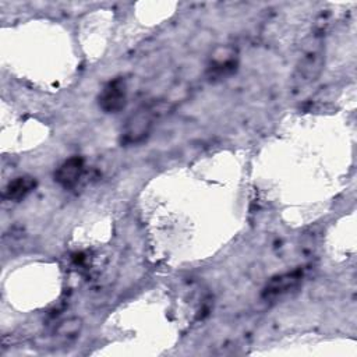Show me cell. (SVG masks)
<instances>
[{
  "mask_svg": "<svg viewBox=\"0 0 357 357\" xmlns=\"http://www.w3.org/2000/svg\"><path fill=\"white\" fill-rule=\"evenodd\" d=\"M167 110V105L162 100H153L138 107L127 120L121 130V142L132 145L144 141L152 131L156 120Z\"/></svg>",
  "mask_w": 357,
  "mask_h": 357,
  "instance_id": "cell-1",
  "label": "cell"
},
{
  "mask_svg": "<svg viewBox=\"0 0 357 357\" xmlns=\"http://www.w3.org/2000/svg\"><path fill=\"white\" fill-rule=\"evenodd\" d=\"M325 64V52L322 47V43L314 40V43H311L304 54L300 57L298 64L296 67V74L294 78L300 82V84H310L312 81H315Z\"/></svg>",
  "mask_w": 357,
  "mask_h": 357,
  "instance_id": "cell-2",
  "label": "cell"
},
{
  "mask_svg": "<svg viewBox=\"0 0 357 357\" xmlns=\"http://www.w3.org/2000/svg\"><path fill=\"white\" fill-rule=\"evenodd\" d=\"M99 107L105 113H117L127 103V82L123 77H116L106 82L98 96Z\"/></svg>",
  "mask_w": 357,
  "mask_h": 357,
  "instance_id": "cell-3",
  "label": "cell"
},
{
  "mask_svg": "<svg viewBox=\"0 0 357 357\" xmlns=\"http://www.w3.org/2000/svg\"><path fill=\"white\" fill-rule=\"evenodd\" d=\"M303 280V271L294 269L291 272H286L278 276H273L262 290V297L266 300H272L276 297H282L296 289Z\"/></svg>",
  "mask_w": 357,
  "mask_h": 357,
  "instance_id": "cell-4",
  "label": "cell"
},
{
  "mask_svg": "<svg viewBox=\"0 0 357 357\" xmlns=\"http://www.w3.org/2000/svg\"><path fill=\"white\" fill-rule=\"evenodd\" d=\"M236 67H237L236 50H233L229 46L218 47L211 56V61L208 66L209 77L211 79L225 78L231 73H234Z\"/></svg>",
  "mask_w": 357,
  "mask_h": 357,
  "instance_id": "cell-5",
  "label": "cell"
},
{
  "mask_svg": "<svg viewBox=\"0 0 357 357\" xmlns=\"http://www.w3.org/2000/svg\"><path fill=\"white\" fill-rule=\"evenodd\" d=\"M85 170V160L81 156L66 159L54 172V181L63 188H73L78 184Z\"/></svg>",
  "mask_w": 357,
  "mask_h": 357,
  "instance_id": "cell-6",
  "label": "cell"
},
{
  "mask_svg": "<svg viewBox=\"0 0 357 357\" xmlns=\"http://www.w3.org/2000/svg\"><path fill=\"white\" fill-rule=\"evenodd\" d=\"M36 187V180L32 176H18L11 180L4 188V198L8 201L24 199Z\"/></svg>",
  "mask_w": 357,
  "mask_h": 357,
  "instance_id": "cell-7",
  "label": "cell"
},
{
  "mask_svg": "<svg viewBox=\"0 0 357 357\" xmlns=\"http://www.w3.org/2000/svg\"><path fill=\"white\" fill-rule=\"evenodd\" d=\"M82 326V321L79 318H68L60 322L56 332L60 337H74L79 333Z\"/></svg>",
  "mask_w": 357,
  "mask_h": 357,
  "instance_id": "cell-8",
  "label": "cell"
}]
</instances>
